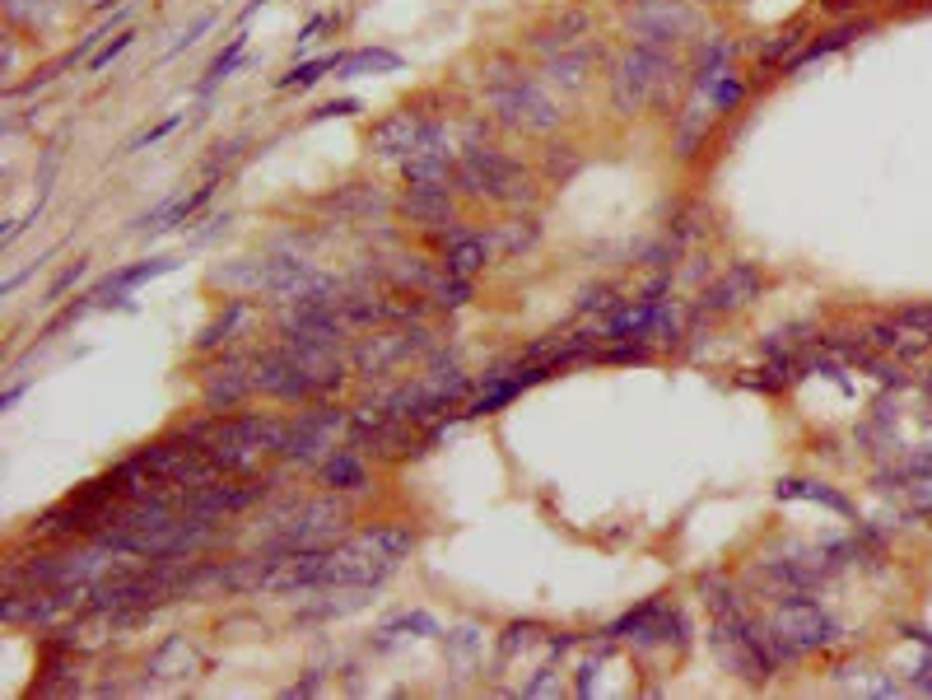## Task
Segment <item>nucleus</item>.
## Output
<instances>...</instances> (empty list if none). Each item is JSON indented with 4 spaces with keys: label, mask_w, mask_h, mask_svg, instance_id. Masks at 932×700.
I'll return each instance as SVG.
<instances>
[{
    "label": "nucleus",
    "mask_w": 932,
    "mask_h": 700,
    "mask_svg": "<svg viewBox=\"0 0 932 700\" xmlns=\"http://www.w3.org/2000/svg\"><path fill=\"white\" fill-rule=\"evenodd\" d=\"M798 47H802V29H788V33H779V37H775V43H765V47H760V62H765V66H779L783 56H792Z\"/></svg>",
    "instance_id": "31"
},
{
    "label": "nucleus",
    "mask_w": 932,
    "mask_h": 700,
    "mask_svg": "<svg viewBox=\"0 0 932 700\" xmlns=\"http://www.w3.org/2000/svg\"><path fill=\"white\" fill-rule=\"evenodd\" d=\"M317 481L327 485V491L336 495H364L369 491V458L360 449H350V444H341L322 467H317Z\"/></svg>",
    "instance_id": "13"
},
{
    "label": "nucleus",
    "mask_w": 932,
    "mask_h": 700,
    "mask_svg": "<svg viewBox=\"0 0 932 700\" xmlns=\"http://www.w3.org/2000/svg\"><path fill=\"white\" fill-rule=\"evenodd\" d=\"M177 127H183V112H173V117H164V122H158V127H150L145 135H135V141L127 145V154H135V150H150V145H158V141H164V135H173Z\"/></svg>",
    "instance_id": "35"
},
{
    "label": "nucleus",
    "mask_w": 932,
    "mask_h": 700,
    "mask_svg": "<svg viewBox=\"0 0 932 700\" xmlns=\"http://www.w3.org/2000/svg\"><path fill=\"white\" fill-rule=\"evenodd\" d=\"M210 197H215V178H206L196 192L177 187L173 197H164V201H158V206L150 210V216L135 220V229H141V233H164V229H177V225H187V220H191L196 210H201Z\"/></svg>",
    "instance_id": "11"
},
{
    "label": "nucleus",
    "mask_w": 932,
    "mask_h": 700,
    "mask_svg": "<svg viewBox=\"0 0 932 700\" xmlns=\"http://www.w3.org/2000/svg\"><path fill=\"white\" fill-rule=\"evenodd\" d=\"M322 24H327V14H313L308 24L299 29V47H304V43H313V37H317V29H322Z\"/></svg>",
    "instance_id": "40"
},
{
    "label": "nucleus",
    "mask_w": 932,
    "mask_h": 700,
    "mask_svg": "<svg viewBox=\"0 0 932 700\" xmlns=\"http://www.w3.org/2000/svg\"><path fill=\"white\" fill-rule=\"evenodd\" d=\"M621 299H616V289L611 285H588L583 289V299H579V314H611Z\"/></svg>",
    "instance_id": "34"
},
{
    "label": "nucleus",
    "mask_w": 932,
    "mask_h": 700,
    "mask_svg": "<svg viewBox=\"0 0 932 700\" xmlns=\"http://www.w3.org/2000/svg\"><path fill=\"white\" fill-rule=\"evenodd\" d=\"M765 626H769V645H775L779 664H792V658H802L811 649H825V645H835V639H840V626L807 593L775 602V612H769Z\"/></svg>",
    "instance_id": "4"
},
{
    "label": "nucleus",
    "mask_w": 932,
    "mask_h": 700,
    "mask_svg": "<svg viewBox=\"0 0 932 700\" xmlns=\"http://www.w3.org/2000/svg\"><path fill=\"white\" fill-rule=\"evenodd\" d=\"M131 43H135V29H122V33H112V43H103V47H98V52L89 56V62H85V70H89V75H103V70H108V66H112L117 56H122V52H127Z\"/></svg>",
    "instance_id": "29"
},
{
    "label": "nucleus",
    "mask_w": 932,
    "mask_h": 700,
    "mask_svg": "<svg viewBox=\"0 0 932 700\" xmlns=\"http://www.w3.org/2000/svg\"><path fill=\"white\" fill-rule=\"evenodd\" d=\"M775 495L779 500H811V504H825V510H835L844 518H854V504H848L835 485H825V481H802V477H788L775 485Z\"/></svg>",
    "instance_id": "18"
},
{
    "label": "nucleus",
    "mask_w": 932,
    "mask_h": 700,
    "mask_svg": "<svg viewBox=\"0 0 932 700\" xmlns=\"http://www.w3.org/2000/svg\"><path fill=\"white\" fill-rule=\"evenodd\" d=\"M70 668H75L70 658H56V664H47V668H43L47 677H37L33 691H37V696H79L85 687H79V677H75Z\"/></svg>",
    "instance_id": "24"
},
{
    "label": "nucleus",
    "mask_w": 932,
    "mask_h": 700,
    "mask_svg": "<svg viewBox=\"0 0 932 700\" xmlns=\"http://www.w3.org/2000/svg\"><path fill=\"white\" fill-rule=\"evenodd\" d=\"M168 271H177V258H150V262L122 266V271H112V276L94 289V299L108 304V308H135V304H131V289L145 285V281H154V276H168Z\"/></svg>",
    "instance_id": "12"
},
{
    "label": "nucleus",
    "mask_w": 932,
    "mask_h": 700,
    "mask_svg": "<svg viewBox=\"0 0 932 700\" xmlns=\"http://www.w3.org/2000/svg\"><path fill=\"white\" fill-rule=\"evenodd\" d=\"M252 393H256L252 387V356H224L201 374V406L210 416L238 412Z\"/></svg>",
    "instance_id": "7"
},
{
    "label": "nucleus",
    "mask_w": 932,
    "mask_h": 700,
    "mask_svg": "<svg viewBox=\"0 0 932 700\" xmlns=\"http://www.w3.org/2000/svg\"><path fill=\"white\" fill-rule=\"evenodd\" d=\"M490 108H494V117H500L504 127L523 131V135H550L555 127L564 122V112L555 108V99L537 80H531V75L518 80V85H508V89H494Z\"/></svg>",
    "instance_id": "5"
},
{
    "label": "nucleus",
    "mask_w": 932,
    "mask_h": 700,
    "mask_svg": "<svg viewBox=\"0 0 932 700\" xmlns=\"http://www.w3.org/2000/svg\"><path fill=\"white\" fill-rule=\"evenodd\" d=\"M396 635H415V639H439L443 626H439V616L425 612V608H415V612H402V616H392L379 626V639H373V649H392V639Z\"/></svg>",
    "instance_id": "16"
},
{
    "label": "nucleus",
    "mask_w": 932,
    "mask_h": 700,
    "mask_svg": "<svg viewBox=\"0 0 932 700\" xmlns=\"http://www.w3.org/2000/svg\"><path fill=\"white\" fill-rule=\"evenodd\" d=\"M206 668V654L191 645L187 635H168L150 658H145V682H191Z\"/></svg>",
    "instance_id": "10"
},
{
    "label": "nucleus",
    "mask_w": 932,
    "mask_h": 700,
    "mask_svg": "<svg viewBox=\"0 0 932 700\" xmlns=\"http://www.w3.org/2000/svg\"><path fill=\"white\" fill-rule=\"evenodd\" d=\"M452 183H458L462 197L490 201V206H531L541 197L537 178H531L518 160L500 154L494 145H467L458 168H452Z\"/></svg>",
    "instance_id": "1"
},
{
    "label": "nucleus",
    "mask_w": 932,
    "mask_h": 700,
    "mask_svg": "<svg viewBox=\"0 0 932 700\" xmlns=\"http://www.w3.org/2000/svg\"><path fill=\"white\" fill-rule=\"evenodd\" d=\"M317 691H322V672H317V668H313V672L304 677V682L285 687V696H317Z\"/></svg>",
    "instance_id": "39"
},
{
    "label": "nucleus",
    "mask_w": 932,
    "mask_h": 700,
    "mask_svg": "<svg viewBox=\"0 0 932 700\" xmlns=\"http://www.w3.org/2000/svg\"><path fill=\"white\" fill-rule=\"evenodd\" d=\"M914 687H919V691H932V664L914 668Z\"/></svg>",
    "instance_id": "42"
},
{
    "label": "nucleus",
    "mask_w": 932,
    "mask_h": 700,
    "mask_svg": "<svg viewBox=\"0 0 932 700\" xmlns=\"http://www.w3.org/2000/svg\"><path fill=\"white\" fill-rule=\"evenodd\" d=\"M732 56H737V43H732L727 33L704 37V43H700V56H695V66H690V80H713V75L732 70Z\"/></svg>",
    "instance_id": "20"
},
{
    "label": "nucleus",
    "mask_w": 932,
    "mask_h": 700,
    "mask_svg": "<svg viewBox=\"0 0 932 700\" xmlns=\"http://www.w3.org/2000/svg\"><path fill=\"white\" fill-rule=\"evenodd\" d=\"M695 24H700V14L686 10L681 0H653V6H639V14L629 19V37H634V47H662V52H671V43L686 37Z\"/></svg>",
    "instance_id": "8"
},
{
    "label": "nucleus",
    "mask_w": 932,
    "mask_h": 700,
    "mask_svg": "<svg viewBox=\"0 0 932 700\" xmlns=\"http://www.w3.org/2000/svg\"><path fill=\"white\" fill-rule=\"evenodd\" d=\"M243 52H248V33H233V37H229V47H224V52H220V56H215V62H210L206 80L196 85V94H215V89H220V85L229 80V75L238 70V62H243Z\"/></svg>",
    "instance_id": "23"
},
{
    "label": "nucleus",
    "mask_w": 932,
    "mask_h": 700,
    "mask_svg": "<svg viewBox=\"0 0 932 700\" xmlns=\"http://www.w3.org/2000/svg\"><path fill=\"white\" fill-rule=\"evenodd\" d=\"M677 62H671V52L662 47H629L616 66H611V103H616L621 117H634L644 112L648 103L667 108L671 99V75Z\"/></svg>",
    "instance_id": "2"
},
{
    "label": "nucleus",
    "mask_w": 932,
    "mask_h": 700,
    "mask_svg": "<svg viewBox=\"0 0 932 700\" xmlns=\"http://www.w3.org/2000/svg\"><path fill=\"white\" fill-rule=\"evenodd\" d=\"M765 295V271L756 262H737L727 266L719 281L700 289L695 308H690V318H723V314H737V308L756 304Z\"/></svg>",
    "instance_id": "6"
},
{
    "label": "nucleus",
    "mask_w": 932,
    "mask_h": 700,
    "mask_svg": "<svg viewBox=\"0 0 932 700\" xmlns=\"http://www.w3.org/2000/svg\"><path fill=\"white\" fill-rule=\"evenodd\" d=\"M425 117L415 112L410 103L406 108H396V112H387L379 127L369 131V150L373 154H383V160H410L415 150H420V135H425Z\"/></svg>",
    "instance_id": "9"
},
{
    "label": "nucleus",
    "mask_w": 932,
    "mask_h": 700,
    "mask_svg": "<svg viewBox=\"0 0 932 700\" xmlns=\"http://www.w3.org/2000/svg\"><path fill=\"white\" fill-rule=\"evenodd\" d=\"M243 322H252V304H248V299H229L224 314L215 318L201 337H196V350H220L224 341H233V332H238Z\"/></svg>",
    "instance_id": "21"
},
{
    "label": "nucleus",
    "mask_w": 932,
    "mask_h": 700,
    "mask_svg": "<svg viewBox=\"0 0 932 700\" xmlns=\"http://www.w3.org/2000/svg\"><path fill=\"white\" fill-rule=\"evenodd\" d=\"M494 258V243H490V233H462L452 248H443V266H448V276H462V281H475L485 271V262Z\"/></svg>",
    "instance_id": "15"
},
{
    "label": "nucleus",
    "mask_w": 932,
    "mask_h": 700,
    "mask_svg": "<svg viewBox=\"0 0 932 700\" xmlns=\"http://www.w3.org/2000/svg\"><path fill=\"white\" fill-rule=\"evenodd\" d=\"M434 308H462L467 299H471V281H462V276H443L439 285H434Z\"/></svg>",
    "instance_id": "30"
},
{
    "label": "nucleus",
    "mask_w": 932,
    "mask_h": 700,
    "mask_svg": "<svg viewBox=\"0 0 932 700\" xmlns=\"http://www.w3.org/2000/svg\"><path fill=\"white\" fill-rule=\"evenodd\" d=\"M867 29H871V19H844V24H840V29H830V33H821V37H816V43H807V47H802L798 56H792V62H788L783 70H788V75H802L807 66H816V62H825V56H835V52H844V47H848V43H854V37H858V33H867Z\"/></svg>",
    "instance_id": "14"
},
{
    "label": "nucleus",
    "mask_w": 932,
    "mask_h": 700,
    "mask_svg": "<svg viewBox=\"0 0 932 700\" xmlns=\"http://www.w3.org/2000/svg\"><path fill=\"white\" fill-rule=\"evenodd\" d=\"M364 103L360 99H331V103H322V108H313V122H331V117H354Z\"/></svg>",
    "instance_id": "38"
},
{
    "label": "nucleus",
    "mask_w": 932,
    "mask_h": 700,
    "mask_svg": "<svg viewBox=\"0 0 932 700\" xmlns=\"http://www.w3.org/2000/svg\"><path fill=\"white\" fill-rule=\"evenodd\" d=\"M243 145H248V135H229V141L215 145V154L206 160V178L220 183V173H229L238 160H243Z\"/></svg>",
    "instance_id": "28"
},
{
    "label": "nucleus",
    "mask_w": 932,
    "mask_h": 700,
    "mask_svg": "<svg viewBox=\"0 0 932 700\" xmlns=\"http://www.w3.org/2000/svg\"><path fill=\"white\" fill-rule=\"evenodd\" d=\"M555 677H560V672H555V658H546V664L537 668V677L523 682V696H555V691H560V687H555Z\"/></svg>",
    "instance_id": "37"
},
{
    "label": "nucleus",
    "mask_w": 932,
    "mask_h": 700,
    "mask_svg": "<svg viewBox=\"0 0 932 700\" xmlns=\"http://www.w3.org/2000/svg\"><path fill=\"white\" fill-rule=\"evenodd\" d=\"M700 602L713 612V616H737V612H746V598H742V589H737V579H727V575H704L700 583Z\"/></svg>",
    "instance_id": "19"
},
{
    "label": "nucleus",
    "mask_w": 932,
    "mask_h": 700,
    "mask_svg": "<svg viewBox=\"0 0 932 700\" xmlns=\"http://www.w3.org/2000/svg\"><path fill=\"white\" fill-rule=\"evenodd\" d=\"M588 70H592V47L583 52H560L546 62V80L560 85V89H583L588 85Z\"/></svg>",
    "instance_id": "22"
},
{
    "label": "nucleus",
    "mask_w": 932,
    "mask_h": 700,
    "mask_svg": "<svg viewBox=\"0 0 932 700\" xmlns=\"http://www.w3.org/2000/svg\"><path fill=\"white\" fill-rule=\"evenodd\" d=\"M350 420H354V412H346V406H331V402L304 406V412L289 420V430H285L281 462L317 472V467H322L336 449H341V439L350 435Z\"/></svg>",
    "instance_id": "3"
},
{
    "label": "nucleus",
    "mask_w": 932,
    "mask_h": 700,
    "mask_svg": "<svg viewBox=\"0 0 932 700\" xmlns=\"http://www.w3.org/2000/svg\"><path fill=\"white\" fill-rule=\"evenodd\" d=\"M210 29H215V14H196V24H191L183 37H177V43H173L168 52H164V62H173V56H183L191 43H201V33H210Z\"/></svg>",
    "instance_id": "36"
},
{
    "label": "nucleus",
    "mask_w": 932,
    "mask_h": 700,
    "mask_svg": "<svg viewBox=\"0 0 932 700\" xmlns=\"http://www.w3.org/2000/svg\"><path fill=\"white\" fill-rule=\"evenodd\" d=\"M89 304H94V289H89V295H79L75 304H66V308H62V314H56V318H52V322L43 327V337H56V332H66V327H75L79 318H85V314H89Z\"/></svg>",
    "instance_id": "32"
},
{
    "label": "nucleus",
    "mask_w": 932,
    "mask_h": 700,
    "mask_svg": "<svg viewBox=\"0 0 932 700\" xmlns=\"http://www.w3.org/2000/svg\"><path fill=\"white\" fill-rule=\"evenodd\" d=\"M24 397V383H14V387H6V397H0V412H10V406Z\"/></svg>",
    "instance_id": "41"
},
{
    "label": "nucleus",
    "mask_w": 932,
    "mask_h": 700,
    "mask_svg": "<svg viewBox=\"0 0 932 700\" xmlns=\"http://www.w3.org/2000/svg\"><path fill=\"white\" fill-rule=\"evenodd\" d=\"M402 70V56L392 47H360V52H346L341 66H336V80H360V75H392Z\"/></svg>",
    "instance_id": "17"
},
{
    "label": "nucleus",
    "mask_w": 932,
    "mask_h": 700,
    "mask_svg": "<svg viewBox=\"0 0 932 700\" xmlns=\"http://www.w3.org/2000/svg\"><path fill=\"white\" fill-rule=\"evenodd\" d=\"M85 271H89V258H79V262H70L62 276H56L52 285H47V299L43 304H56V299H66V289H75L79 281H85Z\"/></svg>",
    "instance_id": "33"
},
{
    "label": "nucleus",
    "mask_w": 932,
    "mask_h": 700,
    "mask_svg": "<svg viewBox=\"0 0 932 700\" xmlns=\"http://www.w3.org/2000/svg\"><path fill=\"white\" fill-rule=\"evenodd\" d=\"M616 6H653V0H616Z\"/></svg>",
    "instance_id": "43"
},
{
    "label": "nucleus",
    "mask_w": 932,
    "mask_h": 700,
    "mask_svg": "<svg viewBox=\"0 0 932 700\" xmlns=\"http://www.w3.org/2000/svg\"><path fill=\"white\" fill-rule=\"evenodd\" d=\"M341 56H346V52L317 56V62H304V66H289V75H281V89H313V85L322 80L327 70H336V66H341Z\"/></svg>",
    "instance_id": "25"
},
{
    "label": "nucleus",
    "mask_w": 932,
    "mask_h": 700,
    "mask_svg": "<svg viewBox=\"0 0 932 700\" xmlns=\"http://www.w3.org/2000/svg\"><path fill=\"white\" fill-rule=\"evenodd\" d=\"M579 168H583L579 145L564 141V145H550V150H546V178H550V183H569Z\"/></svg>",
    "instance_id": "27"
},
{
    "label": "nucleus",
    "mask_w": 932,
    "mask_h": 700,
    "mask_svg": "<svg viewBox=\"0 0 932 700\" xmlns=\"http://www.w3.org/2000/svg\"><path fill=\"white\" fill-rule=\"evenodd\" d=\"M658 608H662V598H644L639 608H629L625 616L611 621V626H606V639H634V635L644 631V621H648L653 612H658Z\"/></svg>",
    "instance_id": "26"
}]
</instances>
